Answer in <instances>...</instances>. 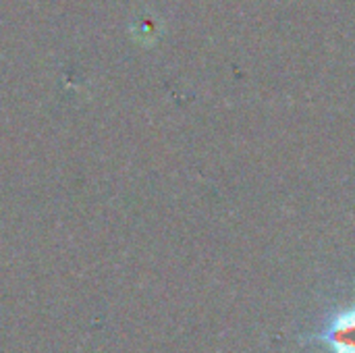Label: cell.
Wrapping results in <instances>:
<instances>
[{
	"label": "cell",
	"instance_id": "1",
	"mask_svg": "<svg viewBox=\"0 0 355 353\" xmlns=\"http://www.w3.org/2000/svg\"><path fill=\"white\" fill-rule=\"evenodd\" d=\"M318 339L333 353H355V306L339 312Z\"/></svg>",
	"mask_w": 355,
	"mask_h": 353
}]
</instances>
